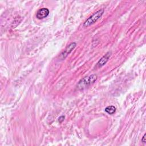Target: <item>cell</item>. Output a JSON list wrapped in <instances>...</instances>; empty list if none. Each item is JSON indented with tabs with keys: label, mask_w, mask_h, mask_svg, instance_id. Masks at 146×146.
I'll return each mask as SVG.
<instances>
[{
	"label": "cell",
	"mask_w": 146,
	"mask_h": 146,
	"mask_svg": "<svg viewBox=\"0 0 146 146\" xmlns=\"http://www.w3.org/2000/svg\"><path fill=\"white\" fill-rule=\"evenodd\" d=\"M98 76L96 74H92L80 79L76 85L77 89L83 90L91 84H93L97 79Z\"/></svg>",
	"instance_id": "1"
},
{
	"label": "cell",
	"mask_w": 146,
	"mask_h": 146,
	"mask_svg": "<svg viewBox=\"0 0 146 146\" xmlns=\"http://www.w3.org/2000/svg\"><path fill=\"white\" fill-rule=\"evenodd\" d=\"M104 9H100L96 12H95L94 14H93L91 16H90L85 21V22L83 23V27H88L90 25L94 24L102 16V15L104 13Z\"/></svg>",
	"instance_id": "2"
},
{
	"label": "cell",
	"mask_w": 146,
	"mask_h": 146,
	"mask_svg": "<svg viewBox=\"0 0 146 146\" xmlns=\"http://www.w3.org/2000/svg\"><path fill=\"white\" fill-rule=\"evenodd\" d=\"M76 46V43L75 42H72L70 44H68L66 47L65 50L61 53L60 55V57L61 58V59H63L66 58L67 56V55L69 54H70L72 52V51L75 48Z\"/></svg>",
	"instance_id": "3"
},
{
	"label": "cell",
	"mask_w": 146,
	"mask_h": 146,
	"mask_svg": "<svg viewBox=\"0 0 146 146\" xmlns=\"http://www.w3.org/2000/svg\"><path fill=\"white\" fill-rule=\"evenodd\" d=\"M49 14V10L47 8H41L39 9L36 14V17L38 19H42L47 17Z\"/></svg>",
	"instance_id": "4"
},
{
	"label": "cell",
	"mask_w": 146,
	"mask_h": 146,
	"mask_svg": "<svg viewBox=\"0 0 146 146\" xmlns=\"http://www.w3.org/2000/svg\"><path fill=\"white\" fill-rule=\"evenodd\" d=\"M111 54V52H107L97 63L96 64V67L99 68L102 66H103L108 60Z\"/></svg>",
	"instance_id": "5"
},
{
	"label": "cell",
	"mask_w": 146,
	"mask_h": 146,
	"mask_svg": "<svg viewBox=\"0 0 146 146\" xmlns=\"http://www.w3.org/2000/svg\"><path fill=\"white\" fill-rule=\"evenodd\" d=\"M105 112H106L108 114H110V115H112L113 114L115 111H116V107L113 106H107L105 110H104Z\"/></svg>",
	"instance_id": "6"
},
{
	"label": "cell",
	"mask_w": 146,
	"mask_h": 146,
	"mask_svg": "<svg viewBox=\"0 0 146 146\" xmlns=\"http://www.w3.org/2000/svg\"><path fill=\"white\" fill-rule=\"evenodd\" d=\"M64 118H65V116H60L59 119H58V121L59 123H62L64 120Z\"/></svg>",
	"instance_id": "7"
},
{
	"label": "cell",
	"mask_w": 146,
	"mask_h": 146,
	"mask_svg": "<svg viewBox=\"0 0 146 146\" xmlns=\"http://www.w3.org/2000/svg\"><path fill=\"white\" fill-rule=\"evenodd\" d=\"M141 141L143 142V143H145V141H146V140H145V133L144 135V136H143V137H142V139H141Z\"/></svg>",
	"instance_id": "8"
}]
</instances>
